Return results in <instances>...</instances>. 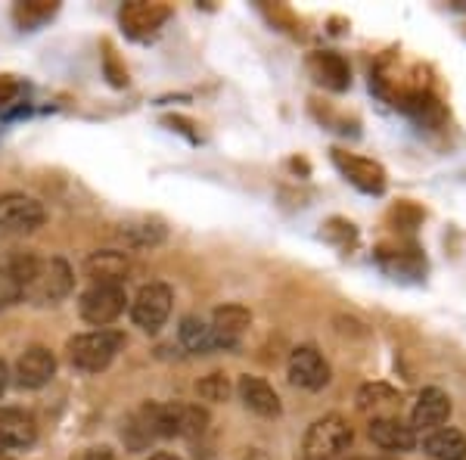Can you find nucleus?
<instances>
[{"instance_id":"obj_1","label":"nucleus","mask_w":466,"mask_h":460,"mask_svg":"<svg viewBox=\"0 0 466 460\" xmlns=\"http://www.w3.org/2000/svg\"><path fill=\"white\" fill-rule=\"evenodd\" d=\"M208 426V414L199 404H144L131 417V448H144L149 439H193Z\"/></svg>"},{"instance_id":"obj_2","label":"nucleus","mask_w":466,"mask_h":460,"mask_svg":"<svg viewBox=\"0 0 466 460\" xmlns=\"http://www.w3.org/2000/svg\"><path fill=\"white\" fill-rule=\"evenodd\" d=\"M125 345V336L118 330H96V333H81L69 339L66 352H69L72 367L87 373H100L112 364V358Z\"/></svg>"},{"instance_id":"obj_3","label":"nucleus","mask_w":466,"mask_h":460,"mask_svg":"<svg viewBox=\"0 0 466 460\" xmlns=\"http://www.w3.org/2000/svg\"><path fill=\"white\" fill-rule=\"evenodd\" d=\"M351 445V426L345 424L339 414L318 420L305 433L302 442V460H339Z\"/></svg>"},{"instance_id":"obj_4","label":"nucleus","mask_w":466,"mask_h":460,"mask_svg":"<svg viewBox=\"0 0 466 460\" xmlns=\"http://www.w3.org/2000/svg\"><path fill=\"white\" fill-rule=\"evenodd\" d=\"M125 286L122 283H94L81 296V318L94 327H106L125 312Z\"/></svg>"},{"instance_id":"obj_5","label":"nucleus","mask_w":466,"mask_h":460,"mask_svg":"<svg viewBox=\"0 0 466 460\" xmlns=\"http://www.w3.org/2000/svg\"><path fill=\"white\" fill-rule=\"evenodd\" d=\"M72 283H75L72 268L66 265L63 259H50V261H41L35 281L28 283L25 296L32 302H37V305H54V302L69 296Z\"/></svg>"},{"instance_id":"obj_6","label":"nucleus","mask_w":466,"mask_h":460,"mask_svg":"<svg viewBox=\"0 0 466 460\" xmlns=\"http://www.w3.org/2000/svg\"><path fill=\"white\" fill-rule=\"evenodd\" d=\"M171 286L165 283H149L144 290L137 292V299H134L131 305V318L137 323L140 330H147V333H156V330L162 327L165 321H168L171 314Z\"/></svg>"},{"instance_id":"obj_7","label":"nucleus","mask_w":466,"mask_h":460,"mask_svg":"<svg viewBox=\"0 0 466 460\" xmlns=\"http://www.w3.org/2000/svg\"><path fill=\"white\" fill-rule=\"evenodd\" d=\"M44 206L32 196H0V233H32L44 224Z\"/></svg>"},{"instance_id":"obj_8","label":"nucleus","mask_w":466,"mask_h":460,"mask_svg":"<svg viewBox=\"0 0 466 460\" xmlns=\"http://www.w3.org/2000/svg\"><path fill=\"white\" fill-rule=\"evenodd\" d=\"M289 383L299 389H308V392L323 389L329 383L327 358H323L314 345H302V349H296L289 358Z\"/></svg>"},{"instance_id":"obj_9","label":"nucleus","mask_w":466,"mask_h":460,"mask_svg":"<svg viewBox=\"0 0 466 460\" xmlns=\"http://www.w3.org/2000/svg\"><path fill=\"white\" fill-rule=\"evenodd\" d=\"M333 162H336V169L358 187V190H364V193L386 190V169H382L380 162L360 159V156L342 153V149H333Z\"/></svg>"},{"instance_id":"obj_10","label":"nucleus","mask_w":466,"mask_h":460,"mask_svg":"<svg viewBox=\"0 0 466 460\" xmlns=\"http://www.w3.org/2000/svg\"><path fill=\"white\" fill-rule=\"evenodd\" d=\"M56 376V358L44 345H32L16 361V383L22 389H41Z\"/></svg>"},{"instance_id":"obj_11","label":"nucleus","mask_w":466,"mask_h":460,"mask_svg":"<svg viewBox=\"0 0 466 460\" xmlns=\"http://www.w3.org/2000/svg\"><path fill=\"white\" fill-rule=\"evenodd\" d=\"M37 439L35 417L19 407H0V451L28 448Z\"/></svg>"},{"instance_id":"obj_12","label":"nucleus","mask_w":466,"mask_h":460,"mask_svg":"<svg viewBox=\"0 0 466 460\" xmlns=\"http://www.w3.org/2000/svg\"><path fill=\"white\" fill-rule=\"evenodd\" d=\"M367 435H370L373 445H380L386 451H413V445H417L413 426L401 424L398 417H373Z\"/></svg>"},{"instance_id":"obj_13","label":"nucleus","mask_w":466,"mask_h":460,"mask_svg":"<svg viewBox=\"0 0 466 460\" xmlns=\"http://www.w3.org/2000/svg\"><path fill=\"white\" fill-rule=\"evenodd\" d=\"M451 417V398L441 389H423L413 404L410 426L413 429H439Z\"/></svg>"},{"instance_id":"obj_14","label":"nucleus","mask_w":466,"mask_h":460,"mask_svg":"<svg viewBox=\"0 0 466 460\" xmlns=\"http://www.w3.org/2000/svg\"><path fill=\"white\" fill-rule=\"evenodd\" d=\"M165 19H168V6H162V4H144V0H134V4L122 6V26L131 37L153 35Z\"/></svg>"},{"instance_id":"obj_15","label":"nucleus","mask_w":466,"mask_h":460,"mask_svg":"<svg viewBox=\"0 0 466 460\" xmlns=\"http://www.w3.org/2000/svg\"><path fill=\"white\" fill-rule=\"evenodd\" d=\"M237 392H239V402L249 407L252 414H258V417H277L280 414L277 392L265 380H258V376H239Z\"/></svg>"},{"instance_id":"obj_16","label":"nucleus","mask_w":466,"mask_h":460,"mask_svg":"<svg viewBox=\"0 0 466 460\" xmlns=\"http://www.w3.org/2000/svg\"><path fill=\"white\" fill-rule=\"evenodd\" d=\"M308 72L318 85L329 87V90H345L351 85V72L349 63L339 54H314L308 59Z\"/></svg>"},{"instance_id":"obj_17","label":"nucleus","mask_w":466,"mask_h":460,"mask_svg":"<svg viewBox=\"0 0 466 460\" xmlns=\"http://www.w3.org/2000/svg\"><path fill=\"white\" fill-rule=\"evenodd\" d=\"M180 342H184V349L193 352V354H208L215 349H228L224 339L212 330V323L193 318V314L180 321Z\"/></svg>"},{"instance_id":"obj_18","label":"nucleus","mask_w":466,"mask_h":460,"mask_svg":"<svg viewBox=\"0 0 466 460\" xmlns=\"http://www.w3.org/2000/svg\"><path fill=\"white\" fill-rule=\"evenodd\" d=\"M249 323H252V314H249V308H243V305H224L212 314V330L224 339L228 349H237L239 336H243V330L249 327Z\"/></svg>"},{"instance_id":"obj_19","label":"nucleus","mask_w":466,"mask_h":460,"mask_svg":"<svg viewBox=\"0 0 466 460\" xmlns=\"http://www.w3.org/2000/svg\"><path fill=\"white\" fill-rule=\"evenodd\" d=\"M423 448L432 460H466V439L461 429H451V426L432 429L426 435Z\"/></svg>"},{"instance_id":"obj_20","label":"nucleus","mask_w":466,"mask_h":460,"mask_svg":"<svg viewBox=\"0 0 466 460\" xmlns=\"http://www.w3.org/2000/svg\"><path fill=\"white\" fill-rule=\"evenodd\" d=\"M87 274L94 277V283H122L127 261L122 252H96L87 259Z\"/></svg>"},{"instance_id":"obj_21","label":"nucleus","mask_w":466,"mask_h":460,"mask_svg":"<svg viewBox=\"0 0 466 460\" xmlns=\"http://www.w3.org/2000/svg\"><path fill=\"white\" fill-rule=\"evenodd\" d=\"M398 404H401V395L392 386H386V383H367L358 392V407L364 414H373V417H380V411H386V407L392 411Z\"/></svg>"},{"instance_id":"obj_22","label":"nucleus","mask_w":466,"mask_h":460,"mask_svg":"<svg viewBox=\"0 0 466 460\" xmlns=\"http://www.w3.org/2000/svg\"><path fill=\"white\" fill-rule=\"evenodd\" d=\"M56 13V4L50 0H32V4H19L16 6V22L22 28H35L41 26L44 19H50Z\"/></svg>"},{"instance_id":"obj_23","label":"nucleus","mask_w":466,"mask_h":460,"mask_svg":"<svg viewBox=\"0 0 466 460\" xmlns=\"http://www.w3.org/2000/svg\"><path fill=\"white\" fill-rule=\"evenodd\" d=\"M197 392L206 398V402H228L230 383H228V376H224V373H212V376H206V380H199Z\"/></svg>"},{"instance_id":"obj_24","label":"nucleus","mask_w":466,"mask_h":460,"mask_svg":"<svg viewBox=\"0 0 466 460\" xmlns=\"http://www.w3.org/2000/svg\"><path fill=\"white\" fill-rule=\"evenodd\" d=\"M25 296V290H22V283L16 277H10L6 271H0V308L13 305V302H19Z\"/></svg>"},{"instance_id":"obj_25","label":"nucleus","mask_w":466,"mask_h":460,"mask_svg":"<svg viewBox=\"0 0 466 460\" xmlns=\"http://www.w3.org/2000/svg\"><path fill=\"white\" fill-rule=\"evenodd\" d=\"M85 460H116V457H112V451H106V448H96V451H90Z\"/></svg>"},{"instance_id":"obj_26","label":"nucleus","mask_w":466,"mask_h":460,"mask_svg":"<svg viewBox=\"0 0 466 460\" xmlns=\"http://www.w3.org/2000/svg\"><path fill=\"white\" fill-rule=\"evenodd\" d=\"M6 386H10V371H6V364L0 361V395L6 392Z\"/></svg>"},{"instance_id":"obj_27","label":"nucleus","mask_w":466,"mask_h":460,"mask_svg":"<svg viewBox=\"0 0 466 460\" xmlns=\"http://www.w3.org/2000/svg\"><path fill=\"white\" fill-rule=\"evenodd\" d=\"M149 460H180V457H175V455H153Z\"/></svg>"},{"instance_id":"obj_28","label":"nucleus","mask_w":466,"mask_h":460,"mask_svg":"<svg viewBox=\"0 0 466 460\" xmlns=\"http://www.w3.org/2000/svg\"><path fill=\"white\" fill-rule=\"evenodd\" d=\"M0 460H13V457L10 455H0Z\"/></svg>"}]
</instances>
